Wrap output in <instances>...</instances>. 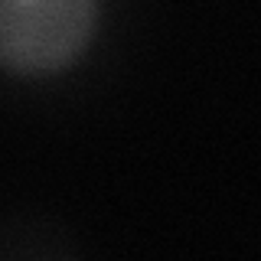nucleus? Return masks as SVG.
<instances>
[{"label":"nucleus","mask_w":261,"mask_h":261,"mask_svg":"<svg viewBox=\"0 0 261 261\" xmlns=\"http://www.w3.org/2000/svg\"><path fill=\"white\" fill-rule=\"evenodd\" d=\"M101 0H0V69L49 79L88 53Z\"/></svg>","instance_id":"nucleus-1"},{"label":"nucleus","mask_w":261,"mask_h":261,"mask_svg":"<svg viewBox=\"0 0 261 261\" xmlns=\"http://www.w3.org/2000/svg\"><path fill=\"white\" fill-rule=\"evenodd\" d=\"M65 235H56L53 225L36 222V219H16V222L0 225V255L13 258H36V255H72V245H56Z\"/></svg>","instance_id":"nucleus-2"}]
</instances>
